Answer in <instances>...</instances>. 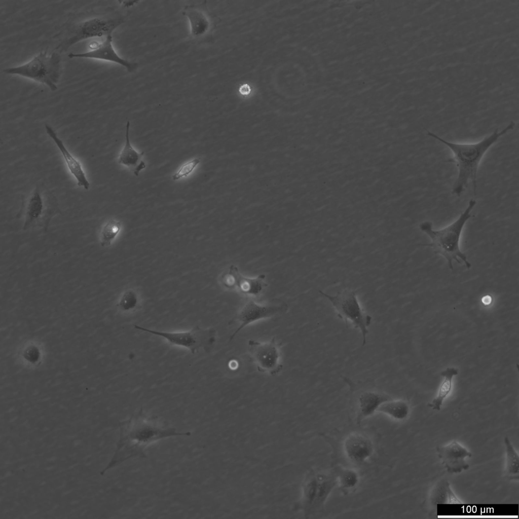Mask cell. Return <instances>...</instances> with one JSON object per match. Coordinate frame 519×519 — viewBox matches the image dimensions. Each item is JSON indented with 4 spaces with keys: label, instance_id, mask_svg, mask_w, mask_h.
<instances>
[{
    "label": "cell",
    "instance_id": "obj_1",
    "mask_svg": "<svg viewBox=\"0 0 519 519\" xmlns=\"http://www.w3.org/2000/svg\"><path fill=\"white\" fill-rule=\"evenodd\" d=\"M191 434L190 432H179L173 428L164 426L156 417L147 416L141 409L120 424L117 449L104 471L130 458L145 457L146 448L159 440Z\"/></svg>",
    "mask_w": 519,
    "mask_h": 519
},
{
    "label": "cell",
    "instance_id": "obj_2",
    "mask_svg": "<svg viewBox=\"0 0 519 519\" xmlns=\"http://www.w3.org/2000/svg\"><path fill=\"white\" fill-rule=\"evenodd\" d=\"M125 20V16L113 7L93 8L72 14L54 35L57 41L54 51L61 54L84 40L112 35Z\"/></svg>",
    "mask_w": 519,
    "mask_h": 519
},
{
    "label": "cell",
    "instance_id": "obj_3",
    "mask_svg": "<svg viewBox=\"0 0 519 519\" xmlns=\"http://www.w3.org/2000/svg\"><path fill=\"white\" fill-rule=\"evenodd\" d=\"M515 123L511 122L502 130L495 129L480 140L471 143H458L448 141L435 133L427 134L442 143L452 151L458 168V175L452 188V193L460 196L471 182L474 195L476 194L477 175L479 164L490 149L503 136L512 130Z\"/></svg>",
    "mask_w": 519,
    "mask_h": 519
},
{
    "label": "cell",
    "instance_id": "obj_4",
    "mask_svg": "<svg viewBox=\"0 0 519 519\" xmlns=\"http://www.w3.org/2000/svg\"><path fill=\"white\" fill-rule=\"evenodd\" d=\"M476 204L475 200H470L466 208L459 217L441 229L434 230L432 223L429 221H424L419 226L420 230L428 235L431 240L430 243L424 245L431 247L435 253L443 256L447 261L449 269L452 270H453L454 261L461 264V260L468 269L471 267L466 254L460 248L459 242L464 226L471 217V212Z\"/></svg>",
    "mask_w": 519,
    "mask_h": 519
},
{
    "label": "cell",
    "instance_id": "obj_5",
    "mask_svg": "<svg viewBox=\"0 0 519 519\" xmlns=\"http://www.w3.org/2000/svg\"><path fill=\"white\" fill-rule=\"evenodd\" d=\"M55 196L42 186H35L22 199L17 217L23 220L24 231L40 228L47 232L52 218L60 213Z\"/></svg>",
    "mask_w": 519,
    "mask_h": 519
},
{
    "label": "cell",
    "instance_id": "obj_6",
    "mask_svg": "<svg viewBox=\"0 0 519 519\" xmlns=\"http://www.w3.org/2000/svg\"><path fill=\"white\" fill-rule=\"evenodd\" d=\"M3 71L6 74L31 80L55 91L58 88L61 73L60 54L55 51L49 53L47 49L41 51L26 62L6 68Z\"/></svg>",
    "mask_w": 519,
    "mask_h": 519
},
{
    "label": "cell",
    "instance_id": "obj_7",
    "mask_svg": "<svg viewBox=\"0 0 519 519\" xmlns=\"http://www.w3.org/2000/svg\"><path fill=\"white\" fill-rule=\"evenodd\" d=\"M319 292L331 304L339 318L343 320L347 325L349 322L360 331L362 346H364L366 342L372 318L362 308L356 291L350 289H344L333 295L322 291H319Z\"/></svg>",
    "mask_w": 519,
    "mask_h": 519
},
{
    "label": "cell",
    "instance_id": "obj_8",
    "mask_svg": "<svg viewBox=\"0 0 519 519\" xmlns=\"http://www.w3.org/2000/svg\"><path fill=\"white\" fill-rule=\"evenodd\" d=\"M134 327L165 339L169 344L189 350L194 354L203 350L210 352L216 342V332L213 328H203L196 326L190 330L165 331L151 329L137 324Z\"/></svg>",
    "mask_w": 519,
    "mask_h": 519
},
{
    "label": "cell",
    "instance_id": "obj_9",
    "mask_svg": "<svg viewBox=\"0 0 519 519\" xmlns=\"http://www.w3.org/2000/svg\"><path fill=\"white\" fill-rule=\"evenodd\" d=\"M343 379L348 386L350 399L354 404L358 424L378 413L381 405L391 397L370 383L354 382L347 377Z\"/></svg>",
    "mask_w": 519,
    "mask_h": 519
},
{
    "label": "cell",
    "instance_id": "obj_10",
    "mask_svg": "<svg viewBox=\"0 0 519 519\" xmlns=\"http://www.w3.org/2000/svg\"><path fill=\"white\" fill-rule=\"evenodd\" d=\"M288 309L286 303L281 300H272L266 304H259L253 298H246L243 306L229 322L240 325L237 329L231 335L229 341H231L237 334L246 326L254 322L269 318L285 313Z\"/></svg>",
    "mask_w": 519,
    "mask_h": 519
},
{
    "label": "cell",
    "instance_id": "obj_11",
    "mask_svg": "<svg viewBox=\"0 0 519 519\" xmlns=\"http://www.w3.org/2000/svg\"><path fill=\"white\" fill-rule=\"evenodd\" d=\"M247 345L250 358L258 371L275 376L281 370V347L275 338L264 342L249 340Z\"/></svg>",
    "mask_w": 519,
    "mask_h": 519
},
{
    "label": "cell",
    "instance_id": "obj_12",
    "mask_svg": "<svg viewBox=\"0 0 519 519\" xmlns=\"http://www.w3.org/2000/svg\"><path fill=\"white\" fill-rule=\"evenodd\" d=\"M89 50L82 53H70V58L90 59L114 63L126 68L130 72L135 71L138 64L126 60L117 53L113 45V36L109 35L89 44Z\"/></svg>",
    "mask_w": 519,
    "mask_h": 519
},
{
    "label": "cell",
    "instance_id": "obj_13",
    "mask_svg": "<svg viewBox=\"0 0 519 519\" xmlns=\"http://www.w3.org/2000/svg\"><path fill=\"white\" fill-rule=\"evenodd\" d=\"M265 278L264 274L252 278L245 277L236 266L231 265L228 271L222 275L220 281L225 287L236 288L240 292L251 297L258 296L268 286Z\"/></svg>",
    "mask_w": 519,
    "mask_h": 519
},
{
    "label": "cell",
    "instance_id": "obj_14",
    "mask_svg": "<svg viewBox=\"0 0 519 519\" xmlns=\"http://www.w3.org/2000/svg\"><path fill=\"white\" fill-rule=\"evenodd\" d=\"M343 449L346 457L352 462L362 464L370 459L374 453L371 439L362 433L354 432L345 438Z\"/></svg>",
    "mask_w": 519,
    "mask_h": 519
},
{
    "label": "cell",
    "instance_id": "obj_15",
    "mask_svg": "<svg viewBox=\"0 0 519 519\" xmlns=\"http://www.w3.org/2000/svg\"><path fill=\"white\" fill-rule=\"evenodd\" d=\"M436 451L448 472L460 473L469 468V465L466 459L471 457L472 453L456 440H454L445 446L437 447Z\"/></svg>",
    "mask_w": 519,
    "mask_h": 519
},
{
    "label": "cell",
    "instance_id": "obj_16",
    "mask_svg": "<svg viewBox=\"0 0 519 519\" xmlns=\"http://www.w3.org/2000/svg\"><path fill=\"white\" fill-rule=\"evenodd\" d=\"M45 128L47 134L54 141L62 156L67 168L75 179L77 185L88 190L90 183L80 161L68 150L51 126L45 124Z\"/></svg>",
    "mask_w": 519,
    "mask_h": 519
},
{
    "label": "cell",
    "instance_id": "obj_17",
    "mask_svg": "<svg viewBox=\"0 0 519 519\" xmlns=\"http://www.w3.org/2000/svg\"><path fill=\"white\" fill-rule=\"evenodd\" d=\"M204 4L186 6L182 15L188 20L190 35L193 41H199L208 32L210 22Z\"/></svg>",
    "mask_w": 519,
    "mask_h": 519
},
{
    "label": "cell",
    "instance_id": "obj_18",
    "mask_svg": "<svg viewBox=\"0 0 519 519\" xmlns=\"http://www.w3.org/2000/svg\"><path fill=\"white\" fill-rule=\"evenodd\" d=\"M130 122L127 121L126 131V142L119 155L118 163L128 167L134 174L138 176L139 172L145 168L142 160L144 152L138 153L131 145L129 139Z\"/></svg>",
    "mask_w": 519,
    "mask_h": 519
},
{
    "label": "cell",
    "instance_id": "obj_19",
    "mask_svg": "<svg viewBox=\"0 0 519 519\" xmlns=\"http://www.w3.org/2000/svg\"><path fill=\"white\" fill-rule=\"evenodd\" d=\"M378 413L382 414L396 421L405 420L410 413L408 403L402 399H394L391 397L385 401L380 406Z\"/></svg>",
    "mask_w": 519,
    "mask_h": 519
},
{
    "label": "cell",
    "instance_id": "obj_20",
    "mask_svg": "<svg viewBox=\"0 0 519 519\" xmlns=\"http://www.w3.org/2000/svg\"><path fill=\"white\" fill-rule=\"evenodd\" d=\"M429 500L433 505L439 504L461 503L456 497L447 480L439 481L433 488Z\"/></svg>",
    "mask_w": 519,
    "mask_h": 519
},
{
    "label": "cell",
    "instance_id": "obj_21",
    "mask_svg": "<svg viewBox=\"0 0 519 519\" xmlns=\"http://www.w3.org/2000/svg\"><path fill=\"white\" fill-rule=\"evenodd\" d=\"M458 374V370L454 367H448L441 373V376L444 378V380L440 386L436 397L431 403L428 404L429 407L435 410H440L444 399L451 391L452 379Z\"/></svg>",
    "mask_w": 519,
    "mask_h": 519
},
{
    "label": "cell",
    "instance_id": "obj_22",
    "mask_svg": "<svg viewBox=\"0 0 519 519\" xmlns=\"http://www.w3.org/2000/svg\"><path fill=\"white\" fill-rule=\"evenodd\" d=\"M336 478L337 486L344 493H348L354 490L360 482L358 472L352 468L342 469Z\"/></svg>",
    "mask_w": 519,
    "mask_h": 519
},
{
    "label": "cell",
    "instance_id": "obj_23",
    "mask_svg": "<svg viewBox=\"0 0 519 519\" xmlns=\"http://www.w3.org/2000/svg\"><path fill=\"white\" fill-rule=\"evenodd\" d=\"M506 456V474L511 479H518L519 456L508 437L504 438Z\"/></svg>",
    "mask_w": 519,
    "mask_h": 519
},
{
    "label": "cell",
    "instance_id": "obj_24",
    "mask_svg": "<svg viewBox=\"0 0 519 519\" xmlns=\"http://www.w3.org/2000/svg\"><path fill=\"white\" fill-rule=\"evenodd\" d=\"M121 223L116 219H110L103 226L100 231V244L102 247L111 244L119 233Z\"/></svg>",
    "mask_w": 519,
    "mask_h": 519
},
{
    "label": "cell",
    "instance_id": "obj_25",
    "mask_svg": "<svg viewBox=\"0 0 519 519\" xmlns=\"http://www.w3.org/2000/svg\"><path fill=\"white\" fill-rule=\"evenodd\" d=\"M200 162L199 159L195 158L183 164L180 166L178 171L172 175V179L174 180H176L187 176L192 173Z\"/></svg>",
    "mask_w": 519,
    "mask_h": 519
},
{
    "label": "cell",
    "instance_id": "obj_26",
    "mask_svg": "<svg viewBox=\"0 0 519 519\" xmlns=\"http://www.w3.org/2000/svg\"><path fill=\"white\" fill-rule=\"evenodd\" d=\"M137 303V299L136 294L132 291H128L124 293L121 297L119 306L122 310L128 311L134 309Z\"/></svg>",
    "mask_w": 519,
    "mask_h": 519
},
{
    "label": "cell",
    "instance_id": "obj_27",
    "mask_svg": "<svg viewBox=\"0 0 519 519\" xmlns=\"http://www.w3.org/2000/svg\"><path fill=\"white\" fill-rule=\"evenodd\" d=\"M239 90L241 93L243 94H247L249 93L250 88L248 85L244 84L240 87Z\"/></svg>",
    "mask_w": 519,
    "mask_h": 519
}]
</instances>
